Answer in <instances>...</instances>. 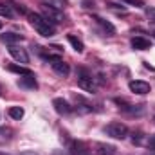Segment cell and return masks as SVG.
<instances>
[{
    "label": "cell",
    "instance_id": "obj_9",
    "mask_svg": "<svg viewBox=\"0 0 155 155\" xmlns=\"http://www.w3.org/2000/svg\"><path fill=\"white\" fill-rule=\"evenodd\" d=\"M18 87L27 88V90H36V88H38V83H36L35 74H33V72H31V74H24V76L18 79Z\"/></svg>",
    "mask_w": 155,
    "mask_h": 155
},
{
    "label": "cell",
    "instance_id": "obj_16",
    "mask_svg": "<svg viewBox=\"0 0 155 155\" xmlns=\"http://www.w3.org/2000/svg\"><path fill=\"white\" fill-rule=\"evenodd\" d=\"M96 22H97V24H99V25H101V27H103L107 33H110V35H114V33H116V27H114L110 22H107L105 18H101V16H96Z\"/></svg>",
    "mask_w": 155,
    "mask_h": 155
},
{
    "label": "cell",
    "instance_id": "obj_12",
    "mask_svg": "<svg viewBox=\"0 0 155 155\" xmlns=\"http://www.w3.org/2000/svg\"><path fill=\"white\" fill-rule=\"evenodd\" d=\"M132 47L135 51H146L152 47V43H150V40L143 38V36H135V38H132Z\"/></svg>",
    "mask_w": 155,
    "mask_h": 155
},
{
    "label": "cell",
    "instance_id": "obj_3",
    "mask_svg": "<svg viewBox=\"0 0 155 155\" xmlns=\"http://www.w3.org/2000/svg\"><path fill=\"white\" fill-rule=\"evenodd\" d=\"M78 85L87 92H96V88H97L96 78L85 69H78Z\"/></svg>",
    "mask_w": 155,
    "mask_h": 155
},
{
    "label": "cell",
    "instance_id": "obj_26",
    "mask_svg": "<svg viewBox=\"0 0 155 155\" xmlns=\"http://www.w3.org/2000/svg\"><path fill=\"white\" fill-rule=\"evenodd\" d=\"M20 155H38L36 152H22Z\"/></svg>",
    "mask_w": 155,
    "mask_h": 155
},
{
    "label": "cell",
    "instance_id": "obj_24",
    "mask_svg": "<svg viewBox=\"0 0 155 155\" xmlns=\"http://www.w3.org/2000/svg\"><path fill=\"white\" fill-rule=\"evenodd\" d=\"M52 155H71V153H69V152H65V150H54Z\"/></svg>",
    "mask_w": 155,
    "mask_h": 155
},
{
    "label": "cell",
    "instance_id": "obj_1",
    "mask_svg": "<svg viewBox=\"0 0 155 155\" xmlns=\"http://www.w3.org/2000/svg\"><path fill=\"white\" fill-rule=\"evenodd\" d=\"M27 16H29V24L35 27V31H36L38 35L45 36V38H51V36H54V35H56V25H54V24H51L43 15L29 13Z\"/></svg>",
    "mask_w": 155,
    "mask_h": 155
},
{
    "label": "cell",
    "instance_id": "obj_29",
    "mask_svg": "<svg viewBox=\"0 0 155 155\" xmlns=\"http://www.w3.org/2000/svg\"><path fill=\"white\" fill-rule=\"evenodd\" d=\"M0 29H2V22H0Z\"/></svg>",
    "mask_w": 155,
    "mask_h": 155
},
{
    "label": "cell",
    "instance_id": "obj_13",
    "mask_svg": "<svg viewBox=\"0 0 155 155\" xmlns=\"http://www.w3.org/2000/svg\"><path fill=\"white\" fill-rule=\"evenodd\" d=\"M0 40H2L4 43H7V45H15V43H18V41L24 40V35H18V33H5V35L0 36Z\"/></svg>",
    "mask_w": 155,
    "mask_h": 155
},
{
    "label": "cell",
    "instance_id": "obj_21",
    "mask_svg": "<svg viewBox=\"0 0 155 155\" xmlns=\"http://www.w3.org/2000/svg\"><path fill=\"white\" fill-rule=\"evenodd\" d=\"M128 5H135V7H144V0H121Z\"/></svg>",
    "mask_w": 155,
    "mask_h": 155
},
{
    "label": "cell",
    "instance_id": "obj_14",
    "mask_svg": "<svg viewBox=\"0 0 155 155\" xmlns=\"http://www.w3.org/2000/svg\"><path fill=\"white\" fill-rule=\"evenodd\" d=\"M13 128L9 126H0V144H7L13 139Z\"/></svg>",
    "mask_w": 155,
    "mask_h": 155
},
{
    "label": "cell",
    "instance_id": "obj_4",
    "mask_svg": "<svg viewBox=\"0 0 155 155\" xmlns=\"http://www.w3.org/2000/svg\"><path fill=\"white\" fill-rule=\"evenodd\" d=\"M105 134L110 135L112 139H126L128 135V126L124 123H119V121H114V123H108L105 126Z\"/></svg>",
    "mask_w": 155,
    "mask_h": 155
},
{
    "label": "cell",
    "instance_id": "obj_19",
    "mask_svg": "<svg viewBox=\"0 0 155 155\" xmlns=\"http://www.w3.org/2000/svg\"><path fill=\"white\" fill-rule=\"evenodd\" d=\"M7 69H9L11 72H18V74H22V76H24V74H31V71H29V69L20 67V65H9Z\"/></svg>",
    "mask_w": 155,
    "mask_h": 155
},
{
    "label": "cell",
    "instance_id": "obj_18",
    "mask_svg": "<svg viewBox=\"0 0 155 155\" xmlns=\"http://www.w3.org/2000/svg\"><path fill=\"white\" fill-rule=\"evenodd\" d=\"M0 16H5V18H13L15 13H13V7L9 4H2L0 2Z\"/></svg>",
    "mask_w": 155,
    "mask_h": 155
},
{
    "label": "cell",
    "instance_id": "obj_2",
    "mask_svg": "<svg viewBox=\"0 0 155 155\" xmlns=\"http://www.w3.org/2000/svg\"><path fill=\"white\" fill-rule=\"evenodd\" d=\"M41 15L51 22V24H61L63 20H65V15H63V11L58 7V5H51L49 2H43L41 4Z\"/></svg>",
    "mask_w": 155,
    "mask_h": 155
},
{
    "label": "cell",
    "instance_id": "obj_30",
    "mask_svg": "<svg viewBox=\"0 0 155 155\" xmlns=\"http://www.w3.org/2000/svg\"><path fill=\"white\" fill-rule=\"evenodd\" d=\"M153 31H155V27H153Z\"/></svg>",
    "mask_w": 155,
    "mask_h": 155
},
{
    "label": "cell",
    "instance_id": "obj_28",
    "mask_svg": "<svg viewBox=\"0 0 155 155\" xmlns=\"http://www.w3.org/2000/svg\"><path fill=\"white\" fill-rule=\"evenodd\" d=\"M148 155H155V152H153V153H148Z\"/></svg>",
    "mask_w": 155,
    "mask_h": 155
},
{
    "label": "cell",
    "instance_id": "obj_27",
    "mask_svg": "<svg viewBox=\"0 0 155 155\" xmlns=\"http://www.w3.org/2000/svg\"><path fill=\"white\" fill-rule=\"evenodd\" d=\"M0 155H9V153H4V152H0Z\"/></svg>",
    "mask_w": 155,
    "mask_h": 155
},
{
    "label": "cell",
    "instance_id": "obj_17",
    "mask_svg": "<svg viewBox=\"0 0 155 155\" xmlns=\"http://www.w3.org/2000/svg\"><path fill=\"white\" fill-rule=\"evenodd\" d=\"M7 114H9V117H13V119H16V121H20L22 117H24V108L22 107H11L9 110H7Z\"/></svg>",
    "mask_w": 155,
    "mask_h": 155
},
{
    "label": "cell",
    "instance_id": "obj_11",
    "mask_svg": "<svg viewBox=\"0 0 155 155\" xmlns=\"http://www.w3.org/2000/svg\"><path fill=\"white\" fill-rule=\"evenodd\" d=\"M71 150H72V155H92L90 150H88V146L85 143H81V141L71 143Z\"/></svg>",
    "mask_w": 155,
    "mask_h": 155
},
{
    "label": "cell",
    "instance_id": "obj_7",
    "mask_svg": "<svg viewBox=\"0 0 155 155\" xmlns=\"http://www.w3.org/2000/svg\"><path fill=\"white\" fill-rule=\"evenodd\" d=\"M9 54L16 60V61H20V63H29V54H27V51L24 49V47H18V45H9Z\"/></svg>",
    "mask_w": 155,
    "mask_h": 155
},
{
    "label": "cell",
    "instance_id": "obj_20",
    "mask_svg": "<svg viewBox=\"0 0 155 155\" xmlns=\"http://www.w3.org/2000/svg\"><path fill=\"white\" fill-rule=\"evenodd\" d=\"M107 5H108V7H110V9H114V11H116V13H123V15H124V13H126V7H123V5H117V4H112V2H108V4H107Z\"/></svg>",
    "mask_w": 155,
    "mask_h": 155
},
{
    "label": "cell",
    "instance_id": "obj_8",
    "mask_svg": "<svg viewBox=\"0 0 155 155\" xmlns=\"http://www.w3.org/2000/svg\"><path fill=\"white\" fill-rule=\"evenodd\" d=\"M128 87H130V90H132L134 94H139V96H144V94H148V92H150V83L141 81V79L130 81V83H128Z\"/></svg>",
    "mask_w": 155,
    "mask_h": 155
},
{
    "label": "cell",
    "instance_id": "obj_25",
    "mask_svg": "<svg viewBox=\"0 0 155 155\" xmlns=\"http://www.w3.org/2000/svg\"><path fill=\"white\" fill-rule=\"evenodd\" d=\"M83 5H85V7H94V2H90V0H83Z\"/></svg>",
    "mask_w": 155,
    "mask_h": 155
},
{
    "label": "cell",
    "instance_id": "obj_22",
    "mask_svg": "<svg viewBox=\"0 0 155 155\" xmlns=\"http://www.w3.org/2000/svg\"><path fill=\"white\" fill-rule=\"evenodd\" d=\"M146 16H148L152 22H155V7H146Z\"/></svg>",
    "mask_w": 155,
    "mask_h": 155
},
{
    "label": "cell",
    "instance_id": "obj_15",
    "mask_svg": "<svg viewBox=\"0 0 155 155\" xmlns=\"http://www.w3.org/2000/svg\"><path fill=\"white\" fill-rule=\"evenodd\" d=\"M67 40H69V43L72 45V49H74L76 52H83V51H85V45H83V41H81L79 38H76L74 35H69V36H67Z\"/></svg>",
    "mask_w": 155,
    "mask_h": 155
},
{
    "label": "cell",
    "instance_id": "obj_23",
    "mask_svg": "<svg viewBox=\"0 0 155 155\" xmlns=\"http://www.w3.org/2000/svg\"><path fill=\"white\" fill-rule=\"evenodd\" d=\"M148 148L155 152V134L153 135H150V139H148Z\"/></svg>",
    "mask_w": 155,
    "mask_h": 155
},
{
    "label": "cell",
    "instance_id": "obj_10",
    "mask_svg": "<svg viewBox=\"0 0 155 155\" xmlns=\"http://www.w3.org/2000/svg\"><path fill=\"white\" fill-rule=\"evenodd\" d=\"M96 153L97 155H119V150H117L114 144L97 143V144H96Z\"/></svg>",
    "mask_w": 155,
    "mask_h": 155
},
{
    "label": "cell",
    "instance_id": "obj_6",
    "mask_svg": "<svg viewBox=\"0 0 155 155\" xmlns=\"http://www.w3.org/2000/svg\"><path fill=\"white\" fill-rule=\"evenodd\" d=\"M52 107H54V110H56L60 116H69V114H72L71 103L65 101L63 97H54V99H52Z\"/></svg>",
    "mask_w": 155,
    "mask_h": 155
},
{
    "label": "cell",
    "instance_id": "obj_5",
    "mask_svg": "<svg viewBox=\"0 0 155 155\" xmlns=\"http://www.w3.org/2000/svg\"><path fill=\"white\" fill-rule=\"evenodd\" d=\"M51 61V67H52V71L58 74V76L61 78H67L71 74V67H69V63H65L60 56H54V58H51L49 60Z\"/></svg>",
    "mask_w": 155,
    "mask_h": 155
}]
</instances>
